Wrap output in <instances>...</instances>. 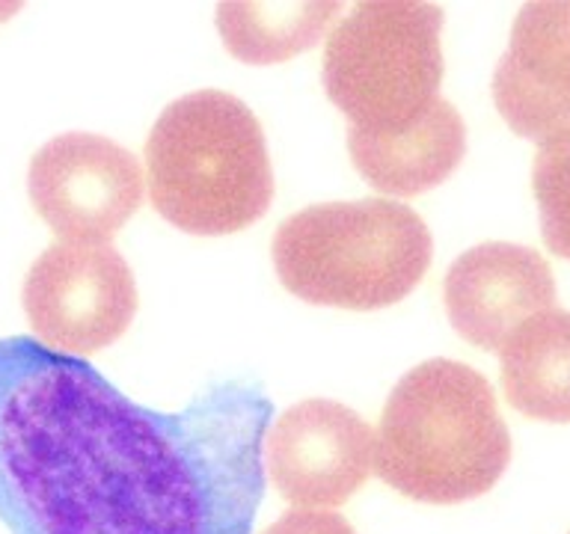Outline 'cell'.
Segmentation results:
<instances>
[{"instance_id": "5", "label": "cell", "mask_w": 570, "mask_h": 534, "mask_svg": "<svg viewBox=\"0 0 570 534\" xmlns=\"http://www.w3.org/2000/svg\"><path fill=\"white\" fill-rule=\"evenodd\" d=\"M443 9L356 3L324 44V89L354 131L401 134L440 101Z\"/></svg>"}, {"instance_id": "10", "label": "cell", "mask_w": 570, "mask_h": 534, "mask_svg": "<svg viewBox=\"0 0 570 534\" xmlns=\"http://www.w3.org/2000/svg\"><path fill=\"white\" fill-rule=\"evenodd\" d=\"M499 116L520 137L570 131V3H525L493 71Z\"/></svg>"}, {"instance_id": "8", "label": "cell", "mask_w": 570, "mask_h": 534, "mask_svg": "<svg viewBox=\"0 0 570 534\" xmlns=\"http://www.w3.org/2000/svg\"><path fill=\"white\" fill-rule=\"evenodd\" d=\"M372 469L374 431L338 400H301L267 427L265 475L292 505L333 511Z\"/></svg>"}, {"instance_id": "1", "label": "cell", "mask_w": 570, "mask_h": 534, "mask_svg": "<svg viewBox=\"0 0 570 534\" xmlns=\"http://www.w3.org/2000/svg\"><path fill=\"white\" fill-rule=\"evenodd\" d=\"M271 416L256 383L160 413L83 356L0 338V516L12 534H253Z\"/></svg>"}, {"instance_id": "15", "label": "cell", "mask_w": 570, "mask_h": 534, "mask_svg": "<svg viewBox=\"0 0 570 534\" xmlns=\"http://www.w3.org/2000/svg\"><path fill=\"white\" fill-rule=\"evenodd\" d=\"M262 534H356L345 516L336 511H309L294 507L283 514L274 525H267Z\"/></svg>"}, {"instance_id": "2", "label": "cell", "mask_w": 570, "mask_h": 534, "mask_svg": "<svg viewBox=\"0 0 570 534\" xmlns=\"http://www.w3.org/2000/svg\"><path fill=\"white\" fill-rule=\"evenodd\" d=\"M511 463V434L484 374L428 359L395 383L374 434V472L425 505L484 496Z\"/></svg>"}, {"instance_id": "9", "label": "cell", "mask_w": 570, "mask_h": 534, "mask_svg": "<svg viewBox=\"0 0 570 534\" xmlns=\"http://www.w3.org/2000/svg\"><path fill=\"white\" fill-rule=\"evenodd\" d=\"M445 315L470 345L502 350L525 320L556 309V279L541 253L490 240L466 249L443 283Z\"/></svg>"}, {"instance_id": "14", "label": "cell", "mask_w": 570, "mask_h": 534, "mask_svg": "<svg viewBox=\"0 0 570 534\" xmlns=\"http://www.w3.org/2000/svg\"><path fill=\"white\" fill-rule=\"evenodd\" d=\"M532 190L541 211L543 244L550 253L570 261V131L538 146Z\"/></svg>"}, {"instance_id": "6", "label": "cell", "mask_w": 570, "mask_h": 534, "mask_svg": "<svg viewBox=\"0 0 570 534\" xmlns=\"http://www.w3.org/2000/svg\"><path fill=\"white\" fill-rule=\"evenodd\" d=\"M36 342L87 356L114 345L137 315V283L110 244H53L27 270L21 288Z\"/></svg>"}, {"instance_id": "7", "label": "cell", "mask_w": 570, "mask_h": 534, "mask_svg": "<svg viewBox=\"0 0 570 534\" xmlns=\"http://www.w3.org/2000/svg\"><path fill=\"white\" fill-rule=\"evenodd\" d=\"M27 194L62 244H107L146 194L140 160L98 134H60L36 151Z\"/></svg>"}, {"instance_id": "12", "label": "cell", "mask_w": 570, "mask_h": 534, "mask_svg": "<svg viewBox=\"0 0 570 534\" xmlns=\"http://www.w3.org/2000/svg\"><path fill=\"white\" fill-rule=\"evenodd\" d=\"M502 386L508 404L538 422H570V312L534 315L508 338L502 350Z\"/></svg>"}, {"instance_id": "4", "label": "cell", "mask_w": 570, "mask_h": 534, "mask_svg": "<svg viewBox=\"0 0 570 534\" xmlns=\"http://www.w3.org/2000/svg\"><path fill=\"white\" fill-rule=\"evenodd\" d=\"M271 256L294 297L372 312L404 300L422 283L434 240L413 208L392 199L321 202L279 222Z\"/></svg>"}, {"instance_id": "11", "label": "cell", "mask_w": 570, "mask_h": 534, "mask_svg": "<svg viewBox=\"0 0 570 534\" xmlns=\"http://www.w3.org/2000/svg\"><path fill=\"white\" fill-rule=\"evenodd\" d=\"M354 169L381 194L419 196L443 185L466 155V125L458 107L440 98L416 125L401 134L347 128Z\"/></svg>"}, {"instance_id": "13", "label": "cell", "mask_w": 570, "mask_h": 534, "mask_svg": "<svg viewBox=\"0 0 570 534\" xmlns=\"http://www.w3.org/2000/svg\"><path fill=\"white\" fill-rule=\"evenodd\" d=\"M345 7L338 0H285V3H223L217 30L226 51L249 66L285 62L309 51L336 27Z\"/></svg>"}, {"instance_id": "16", "label": "cell", "mask_w": 570, "mask_h": 534, "mask_svg": "<svg viewBox=\"0 0 570 534\" xmlns=\"http://www.w3.org/2000/svg\"><path fill=\"white\" fill-rule=\"evenodd\" d=\"M21 9V3H0V24L7 21V18H12Z\"/></svg>"}, {"instance_id": "3", "label": "cell", "mask_w": 570, "mask_h": 534, "mask_svg": "<svg viewBox=\"0 0 570 534\" xmlns=\"http://www.w3.org/2000/svg\"><path fill=\"white\" fill-rule=\"evenodd\" d=\"M155 211L190 235H235L271 208L265 131L240 98L199 89L158 116L146 142Z\"/></svg>"}]
</instances>
